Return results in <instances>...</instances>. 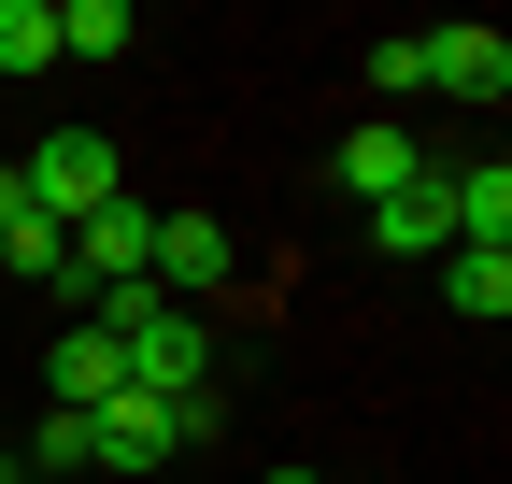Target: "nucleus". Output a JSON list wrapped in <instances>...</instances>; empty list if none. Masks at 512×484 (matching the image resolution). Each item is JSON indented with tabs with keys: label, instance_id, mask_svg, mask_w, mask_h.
I'll return each instance as SVG.
<instances>
[{
	"label": "nucleus",
	"instance_id": "0eeeda50",
	"mask_svg": "<svg viewBox=\"0 0 512 484\" xmlns=\"http://www.w3.org/2000/svg\"><path fill=\"white\" fill-rule=\"evenodd\" d=\"M413 171H427V143H413V129H399V114H356V143H342V200H356V214H370V200H384V186H413Z\"/></svg>",
	"mask_w": 512,
	"mask_h": 484
},
{
	"label": "nucleus",
	"instance_id": "423d86ee",
	"mask_svg": "<svg viewBox=\"0 0 512 484\" xmlns=\"http://www.w3.org/2000/svg\"><path fill=\"white\" fill-rule=\"evenodd\" d=\"M100 399H128V356H114V342L72 314V328L43 342V413H100Z\"/></svg>",
	"mask_w": 512,
	"mask_h": 484
},
{
	"label": "nucleus",
	"instance_id": "f3484780",
	"mask_svg": "<svg viewBox=\"0 0 512 484\" xmlns=\"http://www.w3.org/2000/svg\"><path fill=\"white\" fill-rule=\"evenodd\" d=\"M0 484H15V470H0Z\"/></svg>",
	"mask_w": 512,
	"mask_h": 484
},
{
	"label": "nucleus",
	"instance_id": "f03ea898",
	"mask_svg": "<svg viewBox=\"0 0 512 484\" xmlns=\"http://www.w3.org/2000/svg\"><path fill=\"white\" fill-rule=\"evenodd\" d=\"M15 186H29V214H43V228H86L100 200H128V143H114V129H57V143L15 171Z\"/></svg>",
	"mask_w": 512,
	"mask_h": 484
},
{
	"label": "nucleus",
	"instance_id": "9d476101",
	"mask_svg": "<svg viewBox=\"0 0 512 484\" xmlns=\"http://www.w3.org/2000/svg\"><path fill=\"white\" fill-rule=\"evenodd\" d=\"M57 57H143V15L128 0H57Z\"/></svg>",
	"mask_w": 512,
	"mask_h": 484
},
{
	"label": "nucleus",
	"instance_id": "1a4fd4ad",
	"mask_svg": "<svg viewBox=\"0 0 512 484\" xmlns=\"http://www.w3.org/2000/svg\"><path fill=\"white\" fill-rule=\"evenodd\" d=\"M456 242H512V157H456Z\"/></svg>",
	"mask_w": 512,
	"mask_h": 484
},
{
	"label": "nucleus",
	"instance_id": "ddd939ff",
	"mask_svg": "<svg viewBox=\"0 0 512 484\" xmlns=\"http://www.w3.org/2000/svg\"><path fill=\"white\" fill-rule=\"evenodd\" d=\"M29 470H43V484H72V470L100 484V456H86V413H43V428H29ZM29 470H15V484H29Z\"/></svg>",
	"mask_w": 512,
	"mask_h": 484
},
{
	"label": "nucleus",
	"instance_id": "39448f33",
	"mask_svg": "<svg viewBox=\"0 0 512 484\" xmlns=\"http://www.w3.org/2000/svg\"><path fill=\"white\" fill-rule=\"evenodd\" d=\"M214 285H242V242L214 214H157V299H214Z\"/></svg>",
	"mask_w": 512,
	"mask_h": 484
},
{
	"label": "nucleus",
	"instance_id": "9b49d317",
	"mask_svg": "<svg viewBox=\"0 0 512 484\" xmlns=\"http://www.w3.org/2000/svg\"><path fill=\"white\" fill-rule=\"evenodd\" d=\"M0 271H29V285H57V299H72V228L15 214V228H0Z\"/></svg>",
	"mask_w": 512,
	"mask_h": 484
},
{
	"label": "nucleus",
	"instance_id": "7ed1b4c3",
	"mask_svg": "<svg viewBox=\"0 0 512 484\" xmlns=\"http://www.w3.org/2000/svg\"><path fill=\"white\" fill-rule=\"evenodd\" d=\"M441 171H456V157H427L413 186L370 200V242H384V257H456V186H441Z\"/></svg>",
	"mask_w": 512,
	"mask_h": 484
},
{
	"label": "nucleus",
	"instance_id": "f8f14e48",
	"mask_svg": "<svg viewBox=\"0 0 512 484\" xmlns=\"http://www.w3.org/2000/svg\"><path fill=\"white\" fill-rule=\"evenodd\" d=\"M0 72H57V0H0Z\"/></svg>",
	"mask_w": 512,
	"mask_h": 484
},
{
	"label": "nucleus",
	"instance_id": "dca6fc26",
	"mask_svg": "<svg viewBox=\"0 0 512 484\" xmlns=\"http://www.w3.org/2000/svg\"><path fill=\"white\" fill-rule=\"evenodd\" d=\"M256 484H328V470H256Z\"/></svg>",
	"mask_w": 512,
	"mask_h": 484
},
{
	"label": "nucleus",
	"instance_id": "2eb2a0df",
	"mask_svg": "<svg viewBox=\"0 0 512 484\" xmlns=\"http://www.w3.org/2000/svg\"><path fill=\"white\" fill-rule=\"evenodd\" d=\"M15 214H29V186H15V157H0V228H15Z\"/></svg>",
	"mask_w": 512,
	"mask_h": 484
},
{
	"label": "nucleus",
	"instance_id": "20e7f679",
	"mask_svg": "<svg viewBox=\"0 0 512 484\" xmlns=\"http://www.w3.org/2000/svg\"><path fill=\"white\" fill-rule=\"evenodd\" d=\"M413 57H427V86H441V100H470V114L512 100V43H498V29H413Z\"/></svg>",
	"mask_w": 512,
	"mask_h": 484
},
{
	"label": "nucleus",
	"instance_id": "6e6552de",
	"mask_svg": "<svg viewBox=\"0 0 512 484\" xmlns=\"http://www.w3.org/2000/svg\"><path fill=\"white\" fill-rule=\"evenodd\" d=\"M441 299H456L470 328H498L512 314V242H456V257H441Z\"/></svg>",
	"mask_w": 512,
	"mask_h": 484
},
{
	"label": "nucleus",
	"instance_id": "f257e3e1",
	"mask_svg": "<svg viewBox=\"0 0 512 484\" xmlns=\"http://www.w3.org/2000/svg\"><path fill=\"white\" fill-rule=\"evenodd\" d=\"M228 428V399L200 385V399H143V385H128V399H100L86 413V456H100V484H157L171 456H200Z\"/></svg>",
	"mask_w": 512,
	"mask_h": 484
},
{
	"label": "nucleus",
	"instance_id": "4468645a",
	"mask_svg": "<svg viewBox=\"0 0 512 484\" xmlns=\"http://www.w3.org/2000/svg\"><path fill=\"white\" fill-rule=\"evenodd\" d=\"M384 100H427V57H413V29H399V43H370V114H384Z\"/></svg>",
	"mask_w": 512,
	"mask_h": 484
}]
</instances>
